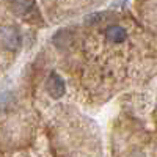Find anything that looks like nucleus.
<instances>
[{
    "instance_id": "obj_1",
    "label": "nucleus",
    "mask_w": 157,
    "mask_h": 157,
    "mask_svg": "<svg viewBox=\"0 0 157 157\" xmlns=\"http://www.w3.org/2000/svg\"><path fill=\"white\" fill-rule=\"evenodd\" d=\"M0 39L6 49L14 50L21 46V35L14 27H3L0 30Z\"/></svg>"
},
{
    "instance_id": "obj_2",
    "label": "nucleus",
    "mask_w": 157,
    "mask_h": 157,
    "mask_svg": "<svg viewBox=\"0 0 157 157\" xmlns=\"http://www.w3.org/2000/svg\"><path fill=\"white\" fill-rule=\"evenodd\" d=\"M46 88L49 91V94L55 99H60L64 94V82L63 78L57 74V72H52L47 77V82H46Z\"/></svg>"
},
{
    "instance_id": "obj_3",
    "label": "nucleus",
    "mask_w": 157,
    "mask_h": 157,
    "mask_svg": "<svg viewBox=\"0 0 157 157\" xmlns=\"http://www.w3.org/2000/svg\"><path fill=\"white\" fill-rule=\"evenodd\" d=\"M105 38L112 44H121L127 39V32L120 25H112L105 30Z\"/></svg>"
},
{
    "instance_id": "obj_4",
    "label": "nucleus",
    "mask_w": 157,
    "mask_h": 157,
    "mask_svg": "<svg viewBox=\"0 0 157 157\" xmlns=\"http://www.w3.org/2000/svg\"><path fill=\"white\" fill-rule=\"evenodd\" d=\"M13 6H14V11L21 16H29L30 13H35L36 10L35 0H14Z\"/></svg>"
}]
</instances>
